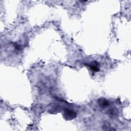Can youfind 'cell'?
I'll use <instances>...</instances> for the list:
<instances>
[{
    "label": "cell",
    "instance_id": "cell-2",
    "mask_svg": "<svg viewBox=\"0 0 131 131\" xmlns=\"http://www.w3.org/2000/svg\"><path fill=\"white\" fill-rule=\"evenodd\" d=\"M98 103L101 108H105L109 105V102L105 99H100L98 100Z\"/></svg>",
    "mask_w": 131,
    "mask_h": 131
},
{
    "label": "cell",
    "instance_id": "cell-1",
    "mask_svg": "<svg viewBox=\"0 0 131 131\" xmlns=\"http://www.w3.org/2000/svg\"><path fill=\"white\" fill-rule=\"evenodd\" d=\"M64 115L66 118L67 119H73L76 116V113L75 112L68 109H66L65 110Z\"/></svg>",
    "mask_w": 131,
    "mask_h": 131
},
{
    "label": "cell",
    "instance_id": "cell-3",
    "mask_svg": "<svg viewBox=\"0 0 131 131\" xmlns=\"http://www.w3.org/2000/svg\"><path fill=\"white\" fill-rule=\"evenodd\" d=\"M89 66L90 67V68H91V69L95 72H97L99 71V68H98L97 66L95 64L90 65H89Z\"/></svg>",
    "mask_w": 131,
    "mask_h": 131
}]
</instances>
